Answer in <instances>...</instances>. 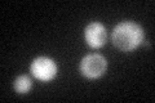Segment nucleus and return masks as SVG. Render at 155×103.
Returning <instances> with one entry per match:
<instances>
[{
	"label": "nucleus",
	"instance_id": "39448f33",
	"mask_svg": "<svg viewBox=\"0 0 155 103\" xmlns=\"http://www.w3.org/2000/svg\"><path fill=\"white\" fill-rule=\"evenodd\" d=\"M31 85H32L31 79L26 75H21L14 80V89H16V92L19 93V94L28 93L31 89Z\"/></svg>",
	"mask_w": 155,
	"mask_h": 103
},
{
	"label": "nucleus",
	"instance_id": "20e7f679",
	"mask_svg": "<svg viewBox=\"0 0 155 103\" xmlns=\"http://www.w3.org/2000/svg\"><path fill=\"white\" fill-rule=\"evenodd\" d=\"M85 40L92 48H101L107 40V32L102 23L92 22L85 27Z\"/></svg>",
	"mask_w": 155,
	"mask_h": 103
},
{
	"label": "nucleus",
	"instance_id": "7ed1b4c3",
	"mask_svg": "<svg viewBox=\"0 0 155 103\" xmlns=\"http://www.w3.org/2000/svg\"><path fill=\"white\" fill-rule=\"evenodd\" d=\"M32 75L40 81H51L57 75V65L47 57H39L31 63Z\"/></svg>",
	"mask_w": 155,
	"mask_h": 103
},
{
	"label": "nucleus",
	"instance_id": "f03ea898",
	"mask_svg": "<svg viewBox=\"0 0 155 103\" xmlns=\"http://www.w3.org/2000/svg\"><path fill=\"white\" fill-rule=\"evenodd\" d=\"M106 68H107V62L101 54H88L85 56L80 62V72L88 79H97L102 76Z\"/></svg>",
	"mask_w": 155,
	"mask_h": 103
},
{
	"label": "nucleus",
	"instance_id": "f257e3e1",
	"mask_svg": "<svg viewBox=\"0 0 155 103\" xmlns=\"http://www.w3.org/2000/svg\"><path fill=\"white\" fill-rule=\"evenodd\" d=\"M145 34L140 24L132 21H124L114 28L111 40L122 52H132L143 41Z\"/></svg>",
	"mask_w": 155,
	"mask_h": 103
}]
</instances>
